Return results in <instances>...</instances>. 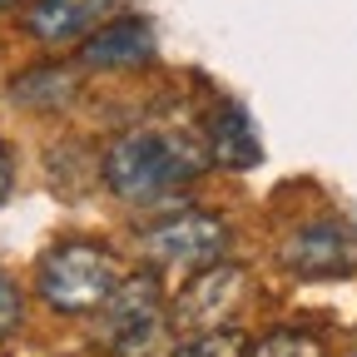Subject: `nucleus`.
Returning <instances> with one entry per match:
<instances>
[{
	"instance_id": "f257e3e1",
	"label": "nucleus",
	"mask_w": 357,
	"mask_h": 357,
	"mask_svg": "<svg viewBox=\"0 0 357 357\" xmlns=\"http://www.w3.org/2000/svg\"><path fill=\"white\" fill-rule=\"evenodd\" d=\"M204 169V154L178 134H124L105 149V189L124 204H164L178 199Z\"/></svg>"
},
{
	"instance_id": "f03ea898",
	"label": "nucleus",
	"mask_w": 357,
	"mask_h": 357,
	"mask_svg": "<svg viewBox=\"0 0 357 357\" xmlns=\"http://www.w3.org/2000/svg\"><path fill=\"white\" fill-rule=\"evenodd\" d=\"M114 288H119V258L100 243H84V238L50 248L35 273L40 303H50V312H60V318L100 312Z\"/></svg>"
},
{
	"instance_id": "7ed1b4c3",
	"label": "nucleus",
	"mask_w": 357,
	"mask_h": 357,
	"mask_svg": "<svg viewBox=\"0 0 357 357\" xmlns=\"http://www.w3.org/2000/svg\"><path fill=\"white\" fill-rule=\"evenodd\" d=\"M164 328H169V303L154 273L119 278V288L100 307V333L114 357H149L164 342Z\"/></svg>"
},
{
	"instance_id": "20e7f679",
	"label": "nucleus",
	"mask_w": 357,
	"mask_h": 357,
	"mask_svg": "<svg viewBox=\"0 0 357 357\" xmlns=\"http://www.w3.org/2000/svg\"><path fill=\"white\" fill-rule=\"evenodd\" d=\"M144 253L194 273V268H208V263H218L229 253V229H223L218 213L184 208V213H169V218L149 223L144 229Z\"/></svg>"
},
{
	"instance_id": "39448f33",
	"label": "nucleus",
	"mask_w": 357,
	"mask_h": 357,
	"mask_svg": "<svg viewBox=\"0 0 357 357\" xmlns=\"http://www.w3.org/2000/svg\"><path fill=\"white\" fill-rule=\"evenodd\" d=\"M278 258L298 278H347L357 268V238L342 218H312L283 238Z\"/></svg>"
},
{
	"instance_id": "423d86ee",
	"label": "nucleus",
	"mask_w": 357,
	"mask_h": 357,
	"mask_svg": "<svg viewBox=\"0 0 357 357\" xmlns=\"http://www.w3.org/2000/svg\"><path fill=\"white\" fill-rule=\"evenodd\" d=\"M243 288H248L243 268L229 263V258H218L208 268H194V278L184 283L178 303H169V318L184 328V333H194V328H223L238 312Z\"/></svg>"
},
{
	"instance_id": "0eeeda50",
	"label": "nucleus",
	"mask_w": 357,
	"mask_h": 357,
	"mask_svg": "<svg viewBox=\"0 0 357 357\" xmlns=\"http://www.w3.org/2000/svg\"><path fill=\"white\" fill-rule=\"evenodd\" d=\"M154 25L139 20V15H119V20H105L100 30H89L75 50V65L79 70H144L154 60Z\"/></svg>"
},
{
	"instance_id": "6e6552de",
	"label": "nucleus",
	"mask_w": 357,
	"mask_h": 357,
	"mask_svg": "<svg viewBox=\"0 0 357 357\" xmlns=\"http://www.w3.org/2000/svg\"><path fill=\"white\" fill-rule=\"evenodd\" d=\"M114 10V0H30L25 30L40 45H79L89 30H100Z\"/></svg>"
},
{
	"instance_id": "1a4fd4ad",
	"label": "nucleus",
	"mask_w": 357,
	"mask_h": 357,
	"mask_svg": "<svg viewBox=\"0 0 357 357\" xmlns=\"http://www.w3.org/2000/svg\"><path fill=\"white\" fill-rule=\"evenodd\" d=\"M208 154L218 164H229V169H253L263 159L258 134H253V124H248V114L238 105H218L208 114Z\"/></svg>"
},
{
	"instance_id": "9d476101",
	"label": "nucleus",
	"mask_w": 357,
	"mask_h": 357,
	"mask_svg": "<svg viewBox=\"0 0 357 357\" xmlns=\"http://www.w3.org/2000/svg\"><path fill=\"white\" fill-rule=\"evenodd\" d=\"M70 95H75V75L65 65H40L15 79V100L35 105V109H60V105H70Z\"/></svg>"
},
{
	"instance_id": "9b49d317",
	"label": "nucleus",
	"mask_w": 357,
	"mask_h": 357,
	"mask_svg": "<svg viewBox=\"0 0 357 357\" xmlns=\"http://www.w3.org/2000/svg\"><path fill=\"white\" fill-rule=\"evenodd\" d=\"M248 337L238 333V328H194V333H184L174 342V352L169 357H248Z\"/></svg>"
},
{
	"instance_id": "f8f14e48",
	"label": "nucleus",
	"mask_w": 357,
	"mask_h": 357,
	"mask_svg": "<svg viewBox=\"0 0 357 357\" xmlns=\"http://www.w3.org/2000/svg\"><path fill=\"white\" fill-rule=\"evenodd\" d=\"M248 357H328V347L307 328H273L268 337H258L248 347Z\"/></svg>"
},
{
	"instance_id": "ddd939ff",
	"label": "nucleus",
	"mask_w": 357,
	"mask_h": 357,
	"mask_svg": "<svg viewBox=\"0 0 357 357\" xmlns=\"http://www.w3.org/2000/svg\"><path fill=\"white\" fill-rule=\"evenodd\" d=\"M20 318H25V298H20L15 278L0 268V342H6V337L20 328Z\"/></svg>"
},
{
	"instance_id": "4468645a",
	"label": "nucleus",
	"mask_w": 357,
	"mask_h": 357,
	"mask_svg": "<svg viewBox=\"0 0 357 357\" xmlns=\"http://www.w3.org/2000/svg\"><path fill=\"white\" fill-rule=\"evenodd\" d=\"M10 184H15V169H10V154L0 149V204L10 199Z\"/></svg>"
},
{
	"instance_id": "2eb2a0df",
	"label": "nucleus",
	"mask_w": 357,
	"mask_h": 357,
	"mask_svg": "<svg viewBox=\"0 0 357 357\" xmlns=\"http://www.w3.org/2000/svg\"><path fill=\"white\" fill-rule=\"evenodd\" d=\"M10 6H20V0H0V10H10Z\"/></svg>"
}]
</instances>
